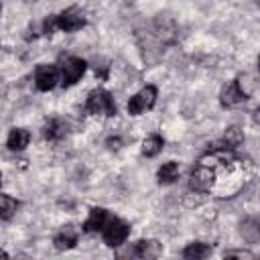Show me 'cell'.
Returning a JSON list of instances; mask_svg holds the SVG:
<instances>
[{
	"mask_svg": "<svg viewBox=\"0 0 260 260\" xmlns=\"http://www.w3.org/2000/svg\"><path fill=\"white\" fill-rule=\"evenodd\" d=\"M252 93V85L248 75H240L232 81H228L221 91H219V104L221 108H236L240 104H244Z\"/></svg>",
	"mask_w": 260,
	"mask_h": 260,
	"instance_id": "cell-1",
	"label": "cell"
},
{
	"mask_svg": "<svg viewBox=\"0 0 260 260\" xmlns=\"http://www.w3.org/2000/svg\"><path fill=\"white\" fill-rule=\"evenodd\" d=\"M223 256L225 258H242V260H252L254 258V254L250 250H228Z\"/></svg>",
	"mask_w": 260,
	"mask_h": 260,
	"instance_id": "cell-22",
	"label": "cell"
},
{
	"mask_svg": "<svg viewBox=\"0 0 260 260\" xmlns=\"http://www.w3.org/2000/svg\"><path fill=\"white\" fill-rule=\"evenodd\" d=\"M162 254V244L158 240H138L132 244V248L128 250V256L134 258H158Z\"/></svg>",
	"mask_w": 260,
	"mask_h": 260,
	"instance_id": "cell-11",
	"label": "cell"
},
{
	"mask_svg": "<svg viewBox=\"0 0 260 260\" xmlns=\"http://www.w3.org/2000/svg\"><path fill=\"white\" fill-rule=\"evenodd\" d=\"M67 130H69V124L63 118H49L43 124L41 134H43V138L47 142H57V140H61V138L67 136Z\"/></svg>",
	"mask_w": 260,
	"mask_h": 260,
	"instance_id": "cell-12",
	"label": "cell"
},
{
	"mask_svg": "<svg viewBox=\"0 0 260 260\" xmlns=\"http://www.w3.org/2000/svg\"><path fill=\"white\" fill-rule=\"evenodd\" d=\"M156 98H158V89H156V85L148 83V85L140 87V89L128 100V104H126V112H128L130 116H140V114H144V112H148V110L154 108Z\"/></svg>",
	"mask_w": 260,
	"mask_h": 260,
	"instance_id": "cell-4",
	"label": "cell"
},
{
	"mask_svg": "<svg viewBox=\"0 0 260 260\" xmlns=\"http://www.w3.org/2000/svg\"><path fill=\"white\" fill-rule=\"evenodd\" d=\"M57 69H59V83L63 87H71L83 77V73L87 69V61L81 57H75V55H65V57H61Z\"/></svg>",
	"mask_w": 260,
	"mask_h": 260,
	"instance_id": "cell-3",
	"label": "cell"
},
{
	"mask_svg": "<svg viewBox=\"0 0 260 260\" xmlns=\"http://www.w3.org/2000/svg\"><path fill=\"white\" fill-rule=\"evenodd\" d=\"M32 79H35V87L39 91H51L59 83V69L53 63H41V65H37Z\"/></svg>",
	"mask_w": 260,
	"mask_h": 260,
	"instance_id": "cell-8",
	"label": "cell"
},
{
	"mask_svg": "<svg viewBox=\"0 0 260 260\" xmlns=\"http://www.w3.org/2000/svg\"><path fill=\"white\" fill-rule=\"evenodd\" d=\"M55 18H57V30H63V32H77L87 24L85 14L77 6H69L61 10L59 14H55Z\"/></svg>",
	"mask_w": 260,
	"mask_h": 260,
	"instance_id": "cell-7",
	"label": "cell"
},
{
	"mask_svg": "<svg viewBox=\"0 0 260 260\" xmlns=\"http://www.w3.org/2000/svg\"><path fill=\"white\" fill-rule=\"evenodd\" d=\"M130 236V223L120 217H110L102 230V240L108 248H120Z\"/></svg>",
	"mask_w": 260,
	"mask_h": 260,
	"instance_id": "cell-5",
	"label": "cell"
},
{
	"mask_svg": "<svg viewBox=\"0 0 260 260\" xmlns=\"http://www.w3.org/2000/svg\"><path fill=\"white\" fill-rule=\"evenodd\" d=\"M240 234H242V238H244L246 242H250V244L258 242V238H260V228H258L256 217H246V219L242 221V225H240Z\"/></svg>",
	"mask_w": 260,
	"mask_h": 260,
	"instance_id": "cell-18",
	"label": "cell"
},
{
	"mask_svg": "<svg viewBox=\"0 0 260 260\" xmlns=\"http://www.w3.org/2000/svg\"><path fill=\"white\" fill-rule=\"evenodd\" d=\"M18 201L8 195V193H0V221H10L16 211H18Z\"/></svg>",
	"mask_w": 260,
	"mask_h": 260,
	"instance_id": "cell-17",
	"label": "cell"
},
{
	"mask_svg": "<svg viewBox=\"0 0 260 260\" xmlns=\"http://www.w3.org/2000/svg\"><path fill=\"white\" fill-rule=\"evenodd\" d=\"M0 185H2V173H0Z\"/></svg>",
	"mask_w": 260,
	"mask_h": 260,
	"instance_id": "cell-25",
	"label": "cell"
},
{
	"mask_svg": "<svg viewBox=\"0 0 260 260\" xmlns=\"http://www.w3.org/2000/svg\"><path fill=\"white\" fill-rule=\"evenodd\" d=\"M215 183V169L209 165L199 162L197 167H193L191 175H189V189L191 191H199V193H209L211 187Z\"/></svg>",
	"mask_w": 260,
	"mask_h": 260,
	"instance_id": "cell-6",
	"label": "cell"
},
{
	"mask_svg": "<svg viewBox=\"0 0 260 260\" xmlns=\"http://www.w3.org/2000/svg\"><path fill=\"white\" fill-rule=\"evenodd\" d=\"M93 73H95V77L98 79H102V81H106L108 79V73H110V65L106 63V61H95L93 63Z\"/></svg>",
	"mask_w": 260,
	"mask_h": 260,
	"instance_id": "cell-21",
	"label": "cell"
},
{
	"mask_svg": "<svg viewBox=\"0 0 260 260\" xmlns=\"http://www.w3.org/2000/svg\"><path fill=\"white\" fill-rule=\"evenodd\" d=\"M79 234H81V230H79L77 225H73V223H65V225H61V230L55 234L53 244H55V248L61 250V252L71 250V248L77 246V242H79Z\"/></svg>",
	"mask_w": 260,
	"mask_h": 260,
	"instance_id": "cell-9",
	"label": "cell"
},
{
	"mask_svg": "<svg viewBox=\"0 0 260 260\" xmlns=\"http://www.w3.org/2000/svg\"><path fill=\"white\" fill-rule=\"evenodd\" d=\"M85 112L91 116H116L118 106L114 102V95L108 89L95 87L85 98Z\"/></svg>",
	"mask_w": 260,
	"mask_h": 260,
	"instance_id": "cell-2",
	"label": "cell"
},
{
	"mask_svg": "<svg viewBox=\"0 0 260 260\" xmlns=\"http://www.w3.org/2000/svg\"><path fill=\"white\" fill-rule=\"evenodd\" d=\"M162 148H165V138L160 134H150L142 140V154L146 158H152V156L160 154Z\"/></svg>",
	"mask_w": 260,
	"mask_h": 260,
	"instance_id": "cell-16",
	"label": "cell"
},
{
	"mask_svg": "<svg viewBox=\"0 0 260 260\" xmlns=\"http://www.w3.org/2000/svg\"><path fill=\"white\" fill-rule=\"evenodd\" d=\"M179 175H181L179 162H177V160H167V162H162V165L158 167V171H156V181H158L160 185H171V183H175V181L179 179Z\"/></svg>",
	"mask_w": 260,
	"mask_h": 260,
	"instance_id": "cell-14",
	"label": "cell"
},
{
	"mask_svg": "<svg viewBox=\"0 0 260 260\" xmlns=\"http://www.w3.org/2000/svg\"><path fill=\"white\" fill-rule=\"evenodd\" d=\"M209 254H211V246L205 244V242H191V244H187V246L183 248V252H181V256L187 258V260H203V258H207Z\"/></svg>",
	"mask_w": 260,
	"mask_h": 260,
	"instance_id": "cell-15",
	"label": "cell"
},
{
	"mask_svg": "<svg viewBox=\"0 0 260 260\" xmlns=\"http://www.w3.org/2000/svg\"><path fill=\"white\" fill-rule=\"evenodd\" d=\"M28 144H30V132H28L26 128H20V126L10 128L8 138H6L8 150H12V152H22Z\"/></svg>",
	"mask_w": 260,
	"mask_h": 260,
	"instance_id": "cell-13",
	"label": "cell"
},
{
	"mask_svg": "<svg viewBox=\"0 0 260 260\" xmlns=\"http://www.w3.org/2000/svg\"><path fill=\"white\" fill-rule=\"evenodd\" d=\"M223 142H228L232 148H236V146H240V144L244 142V132H242L238 126H230V128H225Z\"/></svg>",
	"mask_w": 260,
	"mask_h": 260,
	"instance_id": "cell-19",
	"label": "cell"
},
{
	"mask_svg": "<svg viewBox=\"0 0 260 260\" xmlns=\"http://www.w3.org/2000/svg\"><path fill=\"white\" fill-rule=\"evenodd\" d=\"M0 258H8V254H6L4 250H0Z\"/></svg>",
	"mask_w": 260,
	"mask_h": 260,
	"instance_id": "cell-24",
	"label": "cell"
},
{
	"mask_svg": "<svg viewBox=\"0 0 260 260\" xmlns=\"http://www.w3.org/2000/svg\"><path fill=\"white\" fill-rule=\"evenodd\" d=\"M55 30H57V18H55V14L45 16V18H43V22H41V32L51 37Z\"/></svg>",
	"mask_w": 260,
	"mask_h": 260,
	"instance_id": "cell-20",
	"label": "cell"
},
{
	"mask_svg": "<svg viewBox=\"0 0 260 260\" xmlns=\"http://www.w3.org/2000/svg\"><path fill=\"white\" fill-rule=\"evenodd\" d=\"M110 217L112 215H110V211L106 207H91L89 213H87V217L81 223V232H85V234H98V232L104 230V225L108 223Z\"/></svg>",
	"mask_w": 260,
	"mask_h": 260,
	"instance_id": "cell-10",
	"label": "cell"
},
{
	"mask_svg": "<svg viewBox=\"0 0 260 260\" xmlns=\"http://www.w3.org/2000/svg\"><path fill=\"white\" fill-rule=\"evenodd\" d=\"M0 12H2V4H0Z\"/></svg>",
	"mask_w": 260,
	"mask_h": 260,
	"instance_id": "cell-26",
	"label": "cell"
},
{
	"mask_svg": "<svg viewBox=\"0 0 260 260\" xmlns=\"http://www.w3.org/2000/svg\"><path fill=\"white\" fill-rule=\"evenodd\" d=\"M106 146H108V150H120L124 146V140H122V136L114 134V136H108L106 138Z\"/></svg>",
	"mask_w": 260,
	"mask_h": 260,
	"instance_id": "cell-23",
	"label": "cell"
}]
</instances>
